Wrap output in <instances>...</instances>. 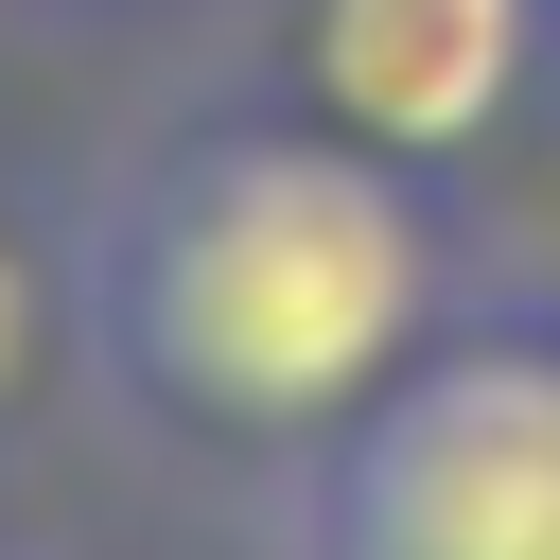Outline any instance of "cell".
Segmentation results:
<instances>
[{
  "label": "cell",
  "instance_id": "obj_1",
  "mask_svg": "<svg viewBox=\"0 0 560 560\" xmlns=\"http://www.w3.org/2000/svg\"><path fill=\"white\" fill-rule=\"evenodd\" d=\"M472 280L490 245L455 228L438 175L298 105H228L140 140L70 210V368L175 455L298 472L385 368H420L472 315Z\"/></svg>",
  "mask_w": 560,
  "mask_h": 560
},
{
  "label": "cell",
  "instance_id": "obj_2",
  "mask_svg": "<svg viewBox=\"0 0 560 560\" xmlns=\"http://www.w3.org/2000/svg\"><path fill=\"white\" fill-rule=\"evenodd\" d=\"M280 560H560V298L472 280V315L280 472Z\"/></svg>",
  "mask_w": 560,
  "mask_h": 560
},
{
  "label": "cell",
  "instance_id": "obj_3",
  "mask_svg": "<svg viewBox=\"0 0 560 560\" xmlns=\"http://www.w3.org/2000/svg\"><path fill=\"white\" fill-rule=\"evenodd\" d=\"M280 105L402 175H472L560 105V0H280Z\"/></svg>",
  "mask_w": 560,
  "mask_h": 560
},
{
  "label": "cell",
  "instance_id": "obj_4",
  "mask_svg": "<svg viewBox=\"0 0 560 560\" xmlns=\"http://www.w3.org/2000/svg\"><path fill=\"white\" fill-rule=\"evenodd\" d=\"M52 350H70V262H52V245L0 210V420L52 385Z\"/></svg>",
  "mask_w": 560,
  "mask_h": 560
},
{
  "label": "cell",
  "instance_id": "obj_5",
  "mask_svg": "<svg viewBox=\"0 0 560 560\" xmlns=\"http://www.w3.org/2000/svg\"><path fill=\"white\" fill-rule=\"evenodd\" d=\"M490 280H542V298H560V262H490Z\"/></svg>",
  "mask_w": 560,
  "mask_h": 560
}]
</instances>
